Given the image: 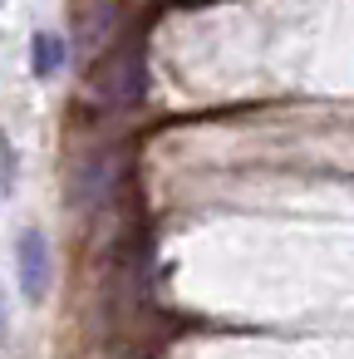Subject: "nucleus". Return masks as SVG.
<instances>
[{"instance_id":"obj_2","label":"nucleus","mask_w":354,"mask_h":359,"mask_svg":"<svg viewBox=\"0 0 354 359\" xmlns=\"http://www.w3.org/2000/svg\"><path fill=\"white\" fill-rule=\"evenodd\" d=\"M118 177H123V158H118V153H79V158L64 168V182H69L64 202H69L74 212H89L94 202H104V197L118 187Z\"/></svg>"},{"instance_id":"obj_1","label":"nucleus","mask_w":354,"mask_h":359,"mask_svg":"<svg viewBox=\"0 0 354 359\" xmlns=\"http://www.w3.org/2000/svg\"><path fill=\"white\" fill-rule=\"evenodd\" d=\"M143 89H148L143 35L128 30L123 40H114V45L99 55V65H94V74H89V99L104 104V109H114V114H128V109L143 104Z\"/></svg>"},{"instance_id":"obj_3","label":"nucleus","mask_w":354,"mask_h":359,"mask_svg":"<svg viewBox=\"0 0 354 359\" xmlns=\"http://www.w3.org/2000/svg\"><path fill=\"white\" fill-rule=\"evenodd\" d=\"M15 276H20V290L25 300H45L50 295V241L45 231H20L15 241Z\"/></svg>"},{"instance_id":"obj_4","label":"nucleus","mask_w":354,"mask_h":359,"mask_svg":"<svg viewBox=\"0 0 354 359\" xmlns=\"http://www.w3.org/2000/svg\"><path fill=\"white\" fill-rule=\"evenodd\" d=\"M64 65H69V45H64V35H55V30L30 35V74H35V79H55Z\"/></svg>"},{"instance_id":"obj_5","label":"nucleus","mask_w":354,"mask_h":359,"mask_svg":"<svg viewBox=\"0 0 354 359\" xmlns=\"http://www.w3.org/2000/svg\"><path fill=\"white\" fill-rule=\"evenodd\" d=\"M109 6H114V0H79V25H84V35L94 45L109 35Z\"/></svg>"}]
</instances>
